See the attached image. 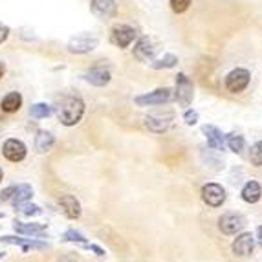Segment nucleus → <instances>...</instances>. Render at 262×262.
<instances>
[{"label": "nucleus", "mask_w": 262, "mask_h": 262, "mask_svg": "<svg viewBox=\"0 0 262 262\" xmlns=\"http://www.w3.org/2000/svg\"><path fill=\"white\" fill-rule=\"evenodd\" d=\"M244 227H246V219L238 213H226L219 220V229L224 235H236Z\"/></svg>", "instance_id": "nucleus-6"}, {"label": "nucleus", "mask_w": 262, "mask_h": 262, "mask_svg": "<svg viewBox=\"0 0 262 262\" xmlns=\"http://www.w3.org/2000/svg\"><path fill=\"white\" fill-rule=\"evenodd\" d=\"M176 101L178 105L189 106L192 103V97H194V86H192V81L185 74L176 75Z\"/></svg>", "instance_id": "nucleus-3"}, {"label": "nucleus", "mask_w": 262, "mask_h": 262, "mask_svg": "<svg viewBox=\"0 0 262 262\" xmlns=\"http://www.w3.org/2000/svg\"><path fill=\"white\" fill-rule=\"evenodd\" d=\"M20 106H22V96L18 92H9L2 99V103H0V108L4 110L6 114L17 112V110H20Z\"/></svg>", "instance_id": "nucleus-20"}, {"label": "nucleus", "mask_w": 262, "mask_h": 262, "mask_svg": "<svg viewBox=\"0 0 262 262\" xmlns=\"http://www.w3.org/2000/svg\"><path fill=\"white\" fill-rule=\"evenodd\" d=\"M226 145L233 150V152L238 154V152H242V149H244V138H242L241 134H227Z\"/></svg>", "instance_id": "nucleus-25"}, {"label": "nucleus", "mask_w": 262, "mask_h": 262, "mask_svg": "<svg viewBox=\"0 0 262 262\" xmlns=\"http://www.w3.org/2000/svg\"><path fill=\"white\" fill-rule=\"evenodd\" d=\"M158 52V44L150 37H141L134 46V57L140 62H150L154 61V55Z\"/></svg>", "instance_id": "nucleus-8"}, {"label": "nucleus", "mask_w": 262, "mask_h": 262, "mask_svg": "<svg viewBox=\"0 0 262 262\" xmlns=\"http://www.w3.org/2000/svg\"><path fill=\"white\" fill-rule=\"evenodd\" d=\"M31 196H33V189H31V185H28V184L15 185L11 202H13V206H18V204H22V202H28Z\"/></svg>", "instance_id": "nucleus-22"}, {"label": "nucleus", "mask_w": 262, "mask_h": 262, "mask_svg": "<svg viewBox=\"0 0 262 262\" xmlns=\"http://www.w3.org/2000/svg\"><path fill=\"white\" fill-rule=\"evenodd\" d=\"M13 191H15V185H9V187H6L4 191L0 192V202L11 200V196H13Z\"/></svg>", "instance_id": "nucleus-31"}, {"label": "nucleus", "mask_w": 262, "mask_h": 262, "mask_svg": "<svg viewBox=\"0 0 262 262\" xmlns=\"http://www.w3.org/2000/svg\"><path fill=\"white\" fill-rule=\"evenodd\" d=\"M249 160L255 167H262V141H257V143L251 147L249 150Z\"/></svg>", "instance_id": "nucleus-26"}, {"label": "nucleus", "mask_w": 262, "mask_h": 262, "mask_svg": "<svg viewBox=\"0 0 262 262\" xmlns=\"http://www.w3.org/2000/svg\"><path fill=\"white\" fill-rule=\"evenodd\" d=\"M172 119H174V114L165 112V114H150L145 118V127L149 130L156 132V134H162V132L169 130V127L172 125Z\"/></svg>", "instance_id": "nucleus-10"}, {"label": "nucleus", "mask_w": 262, "mask_h": 262, "mask_svg": "<svg viewBox=\"0 0 262 262\" xmlns=\"http://www.w3.org/2000/svg\"><path fill=\"white\" fill-rule=\"evenodd\" d=\"M15 209L20 211V213L26 214V216H31V214H39L40 213V207L39 206H33V204H26V202H22V204L15 206Z\"/></svg>", "instance_id": "nucleus-28"}, {"label": "nucleus", "mask_w": 262, "mask_h": 262, "mask_svg": "<svg viewBox=\"0 0 262 262\" xmlns=\"http://www.w3.org/2000/svg\"><path fill=\"white\" fill-rule=\"evenodd\" d=\"M53 145H55V138H53L52 132H46V130L37 132L35 149L39 150V152H48V150L53 149Z\"/></svg>", "instance_id": "nucleus-21"}, {"label": "nucleus", "mask_w": 262, "mask_h": 262, "mask_svg": "<svg viewBox=\"0 0 262 262\" xmlns=\"http://www.w3.org/2000/svg\"><path fill=\"white\" fill-rule=\"evenodd\" d=\"M242 200L248 202V204H257L258 200H260L262 196V187L258 182H255V180H251V182H248V184L242 187Z\"/></svg>", "instance_id": "nucleus-19"}, {"label": "nucleus", "mask_w": 262, "mask_h": 262, "mask_svg": "<svg viewBox=\"0 0 262 262\" xmlns=\"http://www.w3.org/2000/svg\"><path fill=\"white\" fill-rule=\"evenodd\" d=\"M169 2L172 11H176V13H184V11L189 9V6H191V0H169Z\"/></svg>", "instance_id": "nucleus-29"}, {"label": "nucleus", "mask_w": 262, "mask_h": 262, "mask_svg": "<svg viewBox=\"0 0 262 262\" xmlns=\"http://www.w3.org/2000/svg\"><path fill=\"white\" fill-rule=\"evenodd\" d=\"M231 248L236 257H248V255L253 253L255 249V236L251 233H242L235 238Z\"/></svg>", "instance_id": "nucleus-14"}, {"label": "nucleus", "mask_w": 262, "mask_h": 262, "mask_svg": "<svg viewBox=\"0 0 262 262\" xmlns=\"http://www.w3.org/2000/svg\"><path fill=\"white\" fill-rule=\"evenodd\" d=\"M136 30L128 24H118V26L112 28V33H110V40L112 44H116L118 48H128L136 39Z\"/></svg>", "instance_id": "nucleus-7"}, {"label": "nucleus", "mask_w": 262, "mask_h": 262, "mask_svg": "<svg viewBox=\"0 0 262 262\" xmlns=\"http://www.w3.org/2000/svg\"><path fill=\"white\" fill-rule=\"evenodd\" d=\"M13 229L20 235H30V236H46V226L35 222H13Z\"/></svg>", "instance_id": "nucleus-18"}, {"label": "nucleus", "mask_w": 262, "mask_h": 262, "mask_svg": "<svg viewBox=\"0 0 262 262\" xmlns=\"http://www.w3.org/2000/svg\"><path fill=\"white\" fill-rule=\"evenodd\" d=\"M249 79H251V75H249V72L246 68H235V70H231L226 77L227 92L238 94L242 90H246L249 84Z\"/></svg>", "instance_id": "nucleus-4"}, {"label": "nucleus", "mask_w": 262, "mask_h": 262, "mask_svg": "<svg viewBox=\"0 0 262 262\" xmlns=\"http://www.w3.org/2000/svg\"><path fill=\"white\" fill-rule=\"evenodd\" d=\"M184 121H185V125H189V127H192V125H196L198 123V112L196 110H185V114H184Z\"/></svg>", "instance_id": "nucleus-30"}, {"label": "nucleus", "mask_w": 262, "mask_h": 262, "mask_svg": "<svg viewBox=\"0 0 262 262\" xmlns=\"http://www.w3.org/2000/svg\"><path fill=\"white\" fill-rule=\"evenodd\" d=\"M202 132L206 134V140L207 145H209L211 149L214 150H222L224 145H226V136L222 134L219 127H214V125H204L202 127Z\"/></svg>", "instance_id": "nucleus-15"}, {"label": "nucleus", "mask_w": 262, "mask_h": 262, "mask_svg": "<svg viewBox=\"0 0 262 262\" xmlns=\"http://www.w3.org/2000/svg\"><path fill=\"white\" fill-rule=\"evenodd\" d=\"M4 257H6V253H4V251H0V260H2Z\"/></svg>", "instance_id": "nucleus-36"}, {"label": "nucleus", "mask_w": 262, "mask_h": 262, "mask_svg": "<svg viewBox=\"0 0 262 262\" xmlns=\"http://www.w3.org/2000/svg\"><path fill=\"white\" fill-rule=\"evenodd\" d=\"M202 200L209 207H220L226 202V189L219 184H206L202 187Z\"/></svg>", "instance_id": "nucleus-9"}, {"label": "nucleus", "mask_w": 262, "mask_h": 262, "mask_svg": "<svg viewBox=\"0 0 262 262\" xmlns=\"http://www.w3.org/2000/svg\"><path fill=\"white\" fill-rule=\"evenodd\" d=\"M61 262H81V258H79L77 255H64V257L61 258Z\"/></svg>", "instance_id": "nucleus-33"}, {"label": "nucleus", "mask_w": 262, "mask_h": 262, "mask_svg": "<svg viewBox=\"0 0 262 262\" xmlns=\"http://www.w3.org/2000/svg\"><path fill=\"white\" fill-rule=\"evenodd\" d=\"M0 219H4V214H2V213H0Z\"/></svg>", "instance_id": "nucleus-38"}, {"label": "nucleus", "mask_w": 262, "mask_h": 262, "mask_svg": "<svg viewBox=\"0 0 262 262\" xmlns=\"http://www.w3.org/2000/svg\"><path fill=\"white\" fill-rule=\"evenodd\" d=\"M83 114H84V103L81 97H75V96L66 97L61 103V106H59V110H57V116H59V119H61V123L64 127L77 125L81 121V118H83Z\"/></svg>", "instance_id": "nucleus-1"}, {"label": "nucleus", "mask_w": 262, "mask_h": 262, "mask_svg": "<svg viewBox=\"0 0 262 262\" xmlns=\"http://www.w3.org/2000/svg\"><path fill=\"white\" fill-rule=\"evenodd\" d=\"M59 206H61L62 213H64L68 219L75 220L81 216V204H79L77 198L72 196V194H62V196L59 198Z\"/></svg>", "instance_id": "nucleus-17"}, {"label": "nucleus", "mask_w": 262, "mask_h": 262, "mask_svg": "<svg viewBox=\"0 0 262 262\" xmlns=\"http://www.w3.org/2000/svg\"><path fill=\"white\" fill-rule=\"evenodd\" d=\"M255 241L258 242V246H262V226L257 229V236H255Z\"/></svg>", "instance_id": "nucleus-34"}, {"label": "nucleus", "mask_w": 262, "mask_h": 262, "mask_svg": "<svg viewBox=\"0 0 262 262\" xmlns=\"http://www.w3.org/2000/svg\"><path fill=\"white\" fill-rule=\"evenodd\" d=\"M90 9L99 20H110L118 13L116 0H90Z\"/></svg>", "instance_id": "nucleus-11"}, {"label": "nucleus", "mask_w": 262, "mask_h": 262, "mask_svg": "<svg viewBox=\"0 0 262 262\" xmlns=\"http://www.w3.org/2000/svg\"><path fill=\"white\" fill-rule=\"evenodd\" d=\"M4 74H6V66H4V62L0 61V79L4 77Z\"/></svg>", "instance_id": "nucleus-35"}, {"label": "nucleus", "mask_w": 262, "mask_h": 262, "mask_svg": "<svg viewBox=\"0 0 262 262\" xmlns=\"http://www.w3.org/2000/svg\"><path fill=\"white\" fill-rule=\"evenodd\" d=\"M0 244H13V246H20L22 253H28L31 249H48L50 246L46 242H40L37 238H18V236H0Z\"/></svg>", "instance_id": "nucleus-12"}, {"label": "nucleus", "mask_w": 262, "mask_h": 262, "mask_svg": "<svg viewBox=\"0 0 262 262\" xmlns=\"http://www.w3.org/2000/svg\"><path fill=\"white\" fill-rule=\"evenodd\" d=\"M8 37H9V28L6 26V24H2V22H0V44L4 42Z\"/></svg>", "instance_id": "nucleus-32"}, {"label": "nucleus", "mask_w": 262, "mask_h": 262, "mask_svg": "<svg viewBox=\"0 0 262 262\" xmlns=\"http://www.w3.org/2000/svg\"><path fill=\"white\" fill-rule=\"evenodd\" d=\"M99 46V39H97L96 35H90V33H81V35L74 37V39H70V42H68V52L70 53H77V55H81V53H90L94 52V50Z\"/></svg>", "instance_id": "nucleus-2"}, {"label": "nucleus", "mask_w": 262, "mask_h": 262, "mask_svg": "<svg viewBox=\"0 0 262 262\" xmlns=\"http://www.w3.org/2000/svg\"><path fill=\"white\" fill-rule=\"evenodd\" d=\"M172 99V90L170 88H158L154 92L145 94V96L136 97V105L138 106H158L163 103H169Z\"/></svg>", "instance_id": "nucleus-5"}, {"label": "nucleus", "mask_w": 262, "mask_h": 262, "mask_svg": "<svg viewBox=\"0 0 262 262\" xmlns=\"http://www.w3.org/2000/svg\"><path fill=\"white\" fill-rule=\"evenodd\" d=\"M62 241L64 242H75V244H86V238L75 229H68V231L62 235Z\"/></svg>", "instance_id": "nucleus-27"}, {"label": "nucleus", "mask_w": 262, "mask_h": 262, "mask_svg": "<svg viewBox=\"0 0 262 262\" xmlns=\"http://www.w3.org/2000/svg\"><path fill=\"white\" fill-rule=\"evenodd\" d=\"M2 154H4L6 160L17 163V162H22V160L26 158L28 149L20 140H8L4 143V147H2Z\"/></svg>", "instance_id": "nucleus-13"}, {"label": "nucleus", "mask_w": 262, "mask_h": 262, "mask_svg": "<svg viewBox=\"0 0 262 262\" xmlns=\"http://www.w3.org/2000/svg\"><path fill=\"white\" fill-rule=\"evenodd\" d=\"M2 176H4V174H2V169H0V182H2Z\"/></svg>", "instance_id": "nucleus-37"}, {"label": "nucleus", "mask_w": 262, "mask_h": 262, "mask_svg": "<svg viewBox=\"0 0 262 262\" xmlns=\"http://www.w3.org/2000/svg\"><path fill=\"white\" fill-rule=\"evenodd\" d=\"M178 64V57L174 53H165L162 59H156V61H150V66L154 70H163V68H174Z\"/></svg>", "instance_id": "nucleus-23"}, {"label": "nucleus", "mask_w": 262, "mask_h": 262, "mask_svg": "<svg viewBox=\"0 0 262 262\" xmlns=\"http://www.w3.org/2000/svg\"><path fill=\"white\" fill-rule=\"evenodd\" d=\"M30 114H31V118H35V119L48 118V116H52V106H50L48 103H35V105L30 108Z\"/></svg>", "instance_id": "nucleus-24"}, {"label": "nucleus", "mask_w": 262, "mask_h": 262, "mask_svg": "<svg viewBox=\"0 0 262 262\" xmlns=\"http://www.w3.org/2000/svg\"><path fill=\"white\" fill-rule=\"evenodd\" d=\"M83 79L86 81V83L94 84V86H105V84L110 83L112 75H110V72L105 70V68L96 66V68H90V70L83 75Z\"/></svg>", "instance_id": "nucleus-16"}]
</instances>
